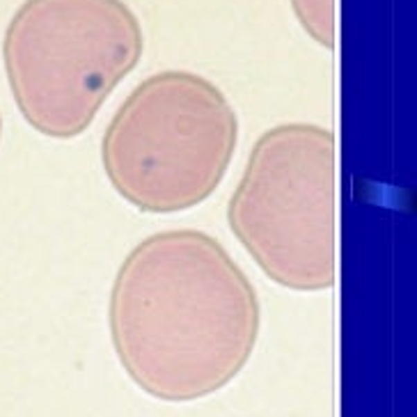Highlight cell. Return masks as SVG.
Instances as JSON below:
<instances>
[{
	"mask_svg": "<svg viewBox=\"0 0 417 417\" xmlns=\"http://www.w3.org/2000/svg\"><path fill=\"white\" fill-rule=\"evenodd\" d=\"M0 138H3V117H0Z\"/></svg>",
	"mask_w": 417,
	"mask_h": 417,
	"instance_id": "cell-6",
	"label": "cell"
},
{
	"mask_svg": "<svg viewBox=\"0 0 417 417\" xmlns=\"http://www.w3.org/2000/svg\"><path fill=\"white\" fill-rule=\"evenodd\" d=\"M108 326L131 381L154 399L186 404L241 374L257 346L262 310L218 238L168 229L143 238L119 266Z\"/></svg>",
	"mask_w": 417,
	"mask_h": 417,
	"instance_id": "cell-1",
	"label": "cell"
},
{
	"mask_svg": "<svg viewBox=\"0 0 417 417\" xmlns=\"http://www.w3.org/2000/svg\"><path fill=\"white\" fill-rule=\"evenodd\" d=\"M145 48L124 0H24L3 37L14 103L37 133L71 140L89 129Z\"/></svg>",
	"mask_w": 417,
	"mask_h": 417,
	"instance_id": "cell-3",
	"label": "cell"
},
{
	"mask_svg": "<svg viewBox=\"0 0 417 417\" xmlns=\"http://www.w3.org/2000/svg\"><path fill=\"white\" fill-rule=\"evenodd\" d=\"M238 117L199 73L170 69L126 96L101 140L110 186L143 213L188 211L213 195L232 166Z\"/></svg>",
	"mask_w": 417,
	"mask_h": 417,
	"instance_id": "cell-2",
	"label": "cell"
},
{
	"mask_svg": "<svg viewBox=\"0 0 417 417\" xmlns=\"http://www.w3.org/2000/svg\"><path fill=\"white\" fill-rule=\"evenodd\" d=\"M238 243L275 285L323 292L337 275V147L317 124L268 129L227 206Z\"/></svg>",
	"mask_w": 417,
	"mask_h": 417,
	"instance_id": "cell-4",
	"label": "cell"
},
{
	"mask_svg": "<svg viewBox=\"0 0 417 417\" xmlns=\"http://www.w3.org/2000/svg\"><path fill=\"white\" fill-rule=\"evenodd\" d=\"M296 21L317 44L332 48L337 39V0H289Z\"/></svg>",
	"mask_w": 417,
	"mask_h": 417,
	"instance_id": "cell-5",
	"label": "cell"
}]
</instances>
